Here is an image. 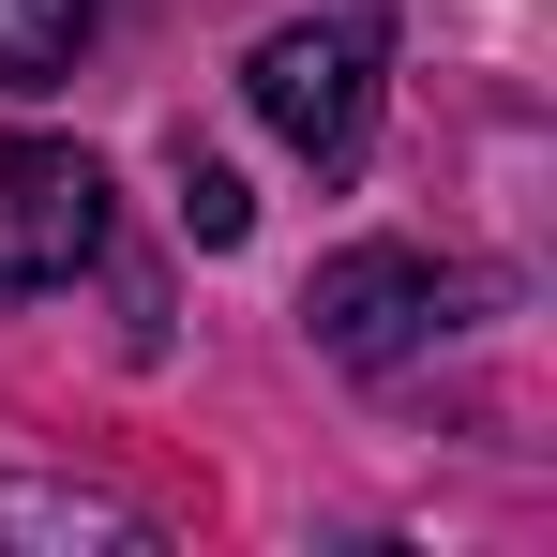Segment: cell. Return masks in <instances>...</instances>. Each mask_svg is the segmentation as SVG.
<instances>
[{"label": "cell", "mask_w": 557, "mask_h": 557, "mask_svg": "<svg viewBox=\"0 0 557 557\" xmlns=\"http://www.w3.org/2000/svg\"><path fill=\"white\" fill-rule=\"evenodd\" d=\"M467 286L437 272V257H407V242H347V257H317V286H301V332L332 347V362H407V347H437L453 332Z\"/></svg>", "instance_id": "obj_2"}, {"label": "cell", "mask_w": 557, "mask_h": 557, "mask_svg": "<svg viewBox=\"0 0 557 557\" xmlns=\"http://www.w3.org/2000/svg\"><path fill=\"white\" fill-rule=\"evenodd\" d=\"M0 543L15 557H151V512H121V497H91V482L0 467Z\"/></svg>", "instance_id": "obj_4"}, {"label": "cell", "mask_w": 557, "mask_h": 557, "mask_svg": "<svg viewBox=\"0 0 557 557\" xmlns=\"http://www.w3.org/2000/svg\"><path fill=\"white\" fill-rule=\"evenodd\" d=\"M91 257H106V166L76 136H15L0 151V301L76 286Z\"/></svg>", "instance_id": "obj_3"}, {"label": "cell", "mask_w": 557, "mask_h": 557, "mask_svg": "<svg viewBox=\"0 0 557 557\" xmlns=\"http://www.w3.org/2000/svg\"><path fill=\"white\" fill-rule=\"evenodd\" d=\"M106 0H0V91H61L76 61H91Z\"/></svg>", "instance_id": "obj_5"}, {"label": "cell", "mask_w": 557, "mask_h": 557, "mask_svg": "<svg viewBox=\"0 0 557 557\" xmlns=\"http://www.w3.org/2000/svg\"><path fill=\"white\" fill-rule=\"evenodd\" d=\"M376 76H392V30H376V15H301V30H272V46L242 61L257 121H272L301 166H362V136H376Z\"/></svg>", "instance_id": "obj_1"}, {"label": "cell", "mask_w": 557, "mask_h": 557, "mask_svg": "<svg viewBox=\"0 0 557 557\" xmlns=\"http://www.w3.org/2000/svg\"><path fill=\"white\" fill-rule=\"evenodd\" d=\"M242 226H257V196H242V166L182 136V242H196V257H242Z\"/></svg>", "instance_id": "obj_6"}]
</instances>
